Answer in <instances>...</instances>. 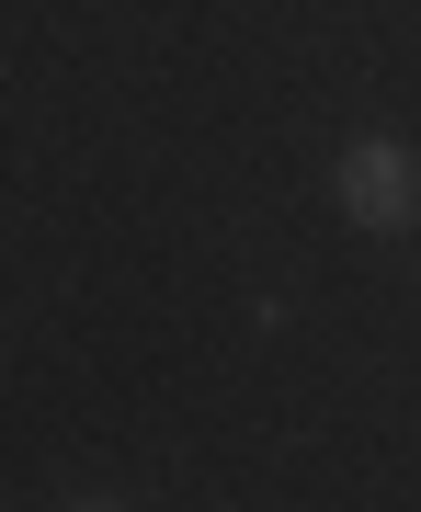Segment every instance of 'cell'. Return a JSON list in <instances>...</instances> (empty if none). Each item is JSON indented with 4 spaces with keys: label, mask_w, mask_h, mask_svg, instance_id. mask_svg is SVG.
Listing matches in <instances>:
<instances>
[{
    "label": "cell",
    "mask_w": 421,
    "mask_h": 512,
    "mask_svg": "<svg viewBox=\"0 0 421 512\" xmlns=\"http://www.w3.org/2000/svg\"><path fill=\"white\" fill-rule=\"evenodd\" d=\"M342 205H353L365 228H410V217H421L410 148H399V137H353V148H342Z\"/></svg>",
    "instance_id": "1"
},
{
    "label": "cell",
    "mask_w": 421,
    "mask_h": 512,
    "mask_svg": "<svg viewBox=\"0 0 421 512\" xmlns=\"http://www.w3.org/2000/svg\"><path fill=\"white\" fill-rule=\"evenodd\" d=\"M69 512H126V501H114V490H92V501H69Z\"/></svg>",
    "instance_id": "2"
}]
</instances>
